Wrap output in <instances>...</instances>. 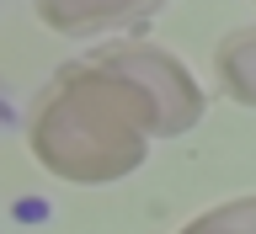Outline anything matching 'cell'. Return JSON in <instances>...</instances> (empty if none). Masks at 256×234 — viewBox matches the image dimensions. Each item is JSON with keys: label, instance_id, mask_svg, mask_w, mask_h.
Instances as JSON below:
<instances>
[{"label": "cell", "instance_id": "cell-1", "mask_svg": "<svg viewBox=\"0 0 256 234\" xmlns=\"http://www.w3.org/2000/svg\"><path fill=\"white\" fill-rule=\"evenodd\" d=\"M155 139V112L139 85L102 53L64 64L32 112V155L43 171L75 187L123 181L144 165Z\"/></svg>", "mask_w": 256, "mask_h": 234}, {"label": "cell", "instance_id": "cell-2", "mask_svg": "<svg viewBox=\"0 0 256 234\" xmlns=\"http://www.w3.org/2000/svg\"><path fill=\"white\" fill-rule=\"evenodd\" d=\"M96 53L139 85V96L155 112V139H176L203 117V91H198V80L187 75V64L176 53H166L155 43H107Z\"/></svg>", "mask_w": 256, "mask_h": 234}, {"label": "cell", "instance_id": "cell-3", "mask_svg": "<svg viewBox=\"0 0 256 234\" xmlns=\"http://www.w3.org/2000/svg\"><path fill=\"white\" fill-rule=\"evenodd\" d=\"M38 16H43L54 32H70V37H86V32H112L128 27L160 5V0H32Z\"/></svg>", "mask_w": 256, "mask_h": 234}, {"label": "cell", "instance_id": "cell-4", "mask_svg": "<svg viewBox=\"0 0 256 234\" xmlns=\"http://www.w3.org/2000/svg\"><path fill=\"white\" fill-rule=\"evenodd\" d=\"M219 85L240 107H256V27H235L219 43Z\"/></svg>", "mask_w": 256, "mask_h": 234}, {"label": "cell", "instance_id": "cell-5", "mask_svg": "<svg viewBox=\"0 0 256 234\" xmlns=\"http://www.w3.org/2000/svg\"><path fill=\"white\" fill-rule=\"evenodd\" d=\"M176 234H256V197H230V203L198 213Z\"/></svg>", "mask_w": 256, "mask_h": 234}]
</instances>
